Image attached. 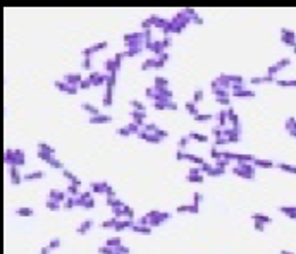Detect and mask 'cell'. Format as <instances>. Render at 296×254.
Instances as JSON below:
<instances>
[{
	"label": "cell",
	"instance_id": "cell-1",
	"mask_svg": "<svg viewBox=\"0 0 296 254\" xmlns=\"http://www.w3.org/2000/svg\"><path fill=\"white\" fill-rule=\"evenodd\" d=\"M108 120H112L108 115H96L91 119V122L93 124H104V122H108Z\"/></svg>",
	"mask_w": 296,
	"mask_h": 254
},
{
	"label": "cell",
	"instance_id": "cell-2",
	"mask_svg": "<svg viewBox=\"0 0 296 254\" xmlns=\"http://www.w3.org/2000/svg\"><path fill=\"white\" fill-rule=\"evenodd\" d=\"M83 108H84V110H88L90 113H93V115H95V117L98 115V110H96L95 107H91V105H90V103H84V105H83Z\"/></svg>",
	"mask_w": 296,
	"mask_h": 254
},
{
	"label": "cell",
	"instance_id": "cell-3",
	"mask_svg": "<svg viewBox=\"0 0 296 254\" xmlns=\"http://www.w3.org/2000/svg\"><path fill=\"white\" fill-rule=\"evenodd\" d=\"M43 172H35V174H28L26 175V179H40V177H43Z\"/></svg>",
	"mask_w": 296,
	"mask_h": 254
},
{
	"label": "cell",
	"instance_id": "cell-4",
	"mask_svg": "<svg viewBox=\"0 0 296 254\" xmlns=\"http://www.w3.org/2000/svg\"><path fill=\"white\" fill-rule=\"evenodd\" d=\"M255 163L260 167H272V162H267V160H256Z\"/></svg>",
	"mask_w": 296,
	"mask_h": 254
},
{
	"label": "cell",
	"instance_id": "cell-5",
	"mask_svg": "<svg viewBox=\"0 0 296 254\" xmlns=\"http://www.w3.org/2000/svg\"><path fill=\"white\" fill-rule=\"evenodd\" d=\"M155 81H157L155 84H157V86H159V88H162V86H167V79H164V77H157Z\"/></svg>",
	"mask_w": 296,
	"mask_h": 254
},
{
	"label": "cell",
	"instance_id": "cell-6",
	"mask_svg": "<svg viewBox=\"0 0 296 254\" xmlns=\"http://www.w3.org/2000/svg\"><path fill=\"white\" fill-rule=\"evenodd\" d=\"M255 220L256 222H270L269 216H264V215H255Z\"/></svg>",
	"mask_w": 296,
	"mask_h": 254
},
{
	"label": "cell",
	"instance_id": "cell-7",
	"mask_svg": "<svg viewBox=\"0 0 296 254\" xmlns=\"http://www.w3.org/2000/svg\"><path fill=\"white\" fill-rule=\"evenodd\" d=\"M66 79H67V83H78L81 77H79V76H67Z\"/></svg>",
	"mask_w": 296,
	"mask_h": 254
},
{
	"label": "cell",
	"instance_id": "cell-8",
	"mask_svg": "<svg viewBox=\"0 0 296 254\" xmlns=\"http://www.w3.org/2000/svg\"><path fill=\"white\" fill-rule=\"evenodd\" d=\"M186 108H188V112L189 113H196V108H195V103H186Z\"/></svg>",
	"mask_w": 296,
	"mask_h": 254
},
{
	"label": "cell",
	"instance_id": "cell-9",
	"mask_svg": "<svg viewBox=\"0 0 296 254\" xmlns=\"http://www.w3.org/2000/svg\"><path fill=\"white\" fill-rule=\"evenodd\" d=\"M191 137H193V139H198V141H207V137H205V136H201V134H191Z\"/></svg>",
	"mask_w": 296,
	"mask_h": 254
},
{
	"label": "cell",
	"instance_id": "cell-10",
	"mask_svg": "<svg viewBox=\"0 0 296 254\" xmlns=\"http://www.w3.org/2000/svg\"><path fill=\"white\" fill-rule=\"evenodd\" d=\"M17 213H19V215H28V216H29L33 211H31V210H26V208H23V210H17Z\"/></svg>",
	"mask_w": 296,
	"mask_h": 254
},
{
	"label": "cell",
	"instance_id": "cell-11",
	"mask_svg": "<svg viewBox=\"0 0 296 254\" xmlns=\"http://www.w3.org/2000/svg\"><path fill=\"white\" fill-rule=\"evenodd\" d=\"M131 105H133V107H136L138 110H143V105H141L140 101H136V100H134V101H131Z\"/></svg>",
	"mask_w": 296,
	"mask_h": 254
},
{
	"label": "cell",
	"instance_id": "cell-12",
	"mask_svg": "<svg viewBox=\"0 0 296 254\" xmlns=\"http://www.w3.org/2000/svg\"><path fill=\"white\" fill-rule=\"evenodd\" d=\"M208 119H212L210 115H196V120H208Z\"/></svg>",
	"mask_w": 296,
	"mask_h": 254
},
{
	"label": "cell",
	"instance_id": "cell-13",
	"mask_svg": "<svg viewBox=\"0 0 296 254\" xmlns=\"http://www.w3.org/2000/svg\"><path fill=\"white\" fill-rule=\"evenodd\" d=\"M59 239H55V240H52V242H50V247H59Z\"/></svg>",
	"mask_w": 296,
	"mask_h": 254
},
{
	"label": "cell",
	"instance_id": "cell-14",
	"mask_svg": "<svg viewBox=\"0 0 296 254\" xmlns=\"http://www.w3.org/2000/svg\"><path fill=\"white\" fill-rule=\"evenodd\" d=\"M201 96H203V93H201V91H196V93H195V100H196V101H198V100H201Z\"/></svg>",
	"mask_w": 296,
	"mask_h": 254
},
{
	"label": "cell",
	"instance_id": "cell-15",
	"mask_svg": "<svg viewBox=\"0 0 296 254\" xmlns=\"http://www.w3.org/2000/svg\"><path fill=\"white\" fill-rule=\"evenodd\" d=\"M117 132H119V134H122V136H128V134H129V131H128V129H119Z\"/></svg>",
	"mask_w": 296,
	"mask_h": 254
},
{
	"label": "cell",
	"instance_id": "cell-16",
	"mask_svg": "<svg viewBox=\"0 0 296 254\" xmlns=\"http://www.w3.org/2000/svg\"><path fill=\"white\" fill-rule=\"evenodd\" d=\"M64 175L67 177V179H74V175H72L71 172H67V170H64Z\"/></svg>",
	"mask_w": 296,
	"mask_h": 254
},
{
	"label": "cell",
	"instance_id": "cell-17",
	"mask_svg": "<svg viewBox=\"0 0 296 254\" xmlns=\"http://www.w3.org/2000/svg\"><path fill=\"white\" fill-rule=\"evenodd\" d=\"M281 254H293V252H288V251H282Z\"/></svg>",
	"mask_w": 296,
	"mask_h": 254
}]
</instances>
